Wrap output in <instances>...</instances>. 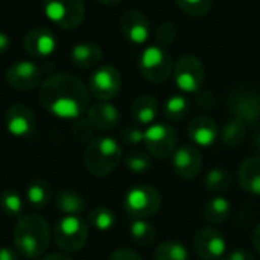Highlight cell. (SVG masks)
<instances>
[{
  "label": "cell",
  "mask_w": 260,
  "mask_h": 260,
  "mask_svg": "<svg viewBox=\"0 0 260 260\" xmlns=\"http://www.w3.org/2000/svg\"><path fill=\"white\" fill-rule=\"evenodd\" d=\"M42 106L57 118L77 119L89 106V92L84 83L68 72L46 78L40 87Z\"/></svg>",
  "instance_id": "6da1fadb"
},
{
  "label": "cell",
  "mask_w": 260,
  "mask_h": 260,
  "mask_svg": "<svg viewBox=\"0 0 260 260\" xmlns=\"http://www.w3.org/2000/svg\"><path fill=\"white\" fill-rule=\"evenodd\" d=\"M51 226L40 214H23L14 226V246L25 258H39L49 248Z\"/></svg>",
  "instance_id": "7a4b0ae2"
},
{
  "label": "cell",
  "mask_w": 260,
  "mask_h": 260,
  "mask_svg": "<svg viewBox=\"0 0 260 260\" xmlns=\"http://www.w3.org/2000/svg\"><path fill=\"white\" fill-rule=\"evenodd\" d=\"M122 159V149L110 137L93 138L84 150V166L92 176L104 178L110 175Z\"/></svg>",
  "instance_id": "3957f363"
},
{
  "label": "cell",
  "mask_w": 260,
  "mask_h": 260,
  "mask_svg": "<svg viewBox=\"0 0 260 260\" xmlns=\"http://www.w3.org/2000/svg\"><path fill=\"white\" fill-rule=\"evenodd\" d=\"M52 236L61 251L77 252L89 239V225L80 216H63L54 225Z\"/></svg>",
  "instance_id": "277c9868"
},
{
  "label": "cell",
  "mask_w": 260,
  "mask_h": 260,
  "mask_svg": "<svg viewBox=\"0 0 260 260\" xmlns=\"http://www.w3.org/2000/svg\"><path fill=\"white\" fill-rule=\"evenodd\" d=\"M124 210L135 219H146L156 214L162 205L161 193L147 184L135 185L130 188L122 201Z\"/></svg>",
  "instance_id": "5b68a950"
},
{
  "label": "cell",
  "mask_w": 260,
  "mask_h": 260,
  "mask_svg": "<svg viewBox=\"0 0 260 260\" xmlns=\"http://www.w3.org/2000/svg\"><path fill=\"white\" fill-rule=\"evenodd\" d=\"M45 16L61 29H75L84 20L83 0H43Z\"/></svg>",
  "instance_id": "8992f818"
},
{
  "label": "cell",
  "mask_w": 260,
  "mask_h": 260,
  "mask_svg": "<svg viewBox=\"0 0 260 260\" xmlns=\"http://www.w3.org/2000/svg\"><path fill=\"white\" fill-rule=\"evenodd\" d=\"M141 75L152 83H164L173 74L172 55L159 45H153L144 49L138 63Z\"/></svg>",
  "instance_id": "52a82bcc"
},
{
  "label": "cell",
  "mask_w": 260,
  "mask_h": 260,
  "mask_svg": "<svg viewBox=\"0 0 260 260\" xmlns=\"http://www.w3.org/2000/svg\"><path fill=\"white\" fill-rule=\"evenodd\" d=\"M144 144L155 158H170L178 149L176 130L166 122H153L144 130Z\"/></svg>",
  "instance_id": "ba28073f"
},
{
  "label": "cell",
  "mask_w": 260,
  "mask_h": 260,
  "mask_svg": "<svg viewBox=\"0 0 260 260\" xmlns=\"http://www.w3.org/2000/svg\"><path fill=\"white\" fill-rule=\"evenodd\" d=\"M205 78L202 61L194 55H182L173 69V80L179 90L185 93H198Z\"/></svg>",
  "instance_id": "9c48e42d"
},
{
  "label": "cell",
  "mask_w": 260,
  "mask_h": 260,
  "mask_svg": "<svg viewBox=\"0 0 260 260\" xmlns=\"http://www.w3.org/2000/svg\"><path fill=\"white\" fill-rule=\"evenodd\" d=\"M121 74L113 66H100L89 80V92L98 103H109L121 90Z\"/></svg>",
  "instance_id": "30bf717a"
},
{
  "label": "cell",
  "mask_w": 260,
  "mask_h": 260,
  "mask_svg": "<svg viewBox=\"0 0 260 260\" xmlns=\"http://www.w3.org/2000/svg\"><path fill=\"white\" fill-rule=\"evenodd\" d=\"M228 107L234 118L242 119L248 125L260 122V95L249 89H236L228 96Z\"/></svg>",
  "instance_id": "8fae6325"
},
{
  "label": "cell",
  "mask_w": 260,
  "mask_h": 260,
  "mask_svg": "<svg viewBox=\"0 0 260 260\" xmlns=\"http://www.w3.org/2000/svg\"><path fill=\"white\" fill-rule=\"evenodd\" d=\"M193 246L196 254L202 260H223L226 254L225 237L211 226H204L198 230L193 239Z\"/></svg>",
  "instance_id": "7c38bea8"
},
{
  "label": "cell",
  "mask_w": 260,
  "mask_h": 260,
  "mask_svg": "<svg viewBox=\"0 0 260 260\" xmlns=\"http://www.w3.org/2000/svg\"><path fill=\"white\" fill-rule=\"evenodd\" d=\"M42 78H43L42 68L28 60L13 63L5 74L7 83L16 90L34 89L42 83Z\"/></svg>",
  "instance_id": "4fadbf2b"
},
{
  "label": "cell",
  "mask_w": 260,
  "mask_h": 260,
  "mask_svg": "<svg viewBox=\"0 0 260 260\" xmlns=\"http://www.w3.org/2000/svg\"><path fill=\"white\" fill-rule=\"evenodd\" d=\"M122 37L132 45H144L150 37V22L146 14L138 10H127L119 19Z\"/></svg>",
  "instance_id": "5bb4252c"
},
{
  "label": "cell",
  "mask_w": 260,
  "mask_h": 260,
  "mask_svg": "<svg viewBox=\"0 0 260 260\" xmlns=\"http://www.w3.org/2000/svg\"><path fill=\"white\" fill-rule=\"evenodd\" d=\"M36 116L32 110L22 103H16L8 107L5 113V125L8 134L16 138H26L32 134Z\"/></svg>",
  "instance_id": "9a60e30c"
},
{
  "label": "cell",
  "mask_w": 260,
  "mask_h": 260,
  "mask_svg": "<svg viewBox=\"0 0 260 260\" xmlns=\"http://www.w3.org/2000/svg\"><path fill=\"white\" fill-rule=\"evenodd\" d=\"M25 51L36 58H45L55 52L57 37L48 28H34L26 32L23 39Z\"/></svg>",
  "instance_id": "2e32d148"
},
{
  "label": "cell",
  "mask_w": 260,
  "mask_h": 260,
  "mask_svg": "<svg viewBox=\"0 0 260 260\" xmlns=\"http://www.w3.org/2000/svg\"><path fill=\"white\" fill-rule=\"evenodd\" d=\"M202 155L196 146H181L173 153V169L178 176L193 179L202 172Z\"/></svg>",
  "instance_id": "e0dca14e"
},
{
  "label": "cell",
  "mask_w": 260,
  "mask_h": 260,
  "mask_svg": "<svg viewBox=\"0 0 260 260\" xmlns=\"http://www.w3.org/2000/svg\"><path fill=\"white\" fill-rule=\"evenodd\" d=\"M187 134L196 147H210L219 137V127L213 118L196 116L190 121Z\"/></svg>",
  "instance_id": "ac0fdd59"
},
{
  "label": "cell",
  "mask_w": 260,
  "mask_h": 260,
  "mask_svg": "<svg viewBox=\"0 0 260 260\" xmlns=\"http://www.w3.org/2000/svg\"><path fill=\"white\" fill-rule=\"evenodd\" d=\"M87 121L96 130H110L119 122V112L110 103H96L87 109Z\"/></svg>",
  "instance_id": "d6986e66"
},
{
  "label": "cell",
  "mask_w": 260,
  "mask_h": 260,
  "mask_svg": "<svg viewBox=\"0 0 260 260\" xmlns=\"http://www.w3.org/2000/svg\"><path fill=\"white\" fill-rule=\"evenodd\" d=\"M239 185L249 194L260 196V156L245 159L237 170Z\"/></svg>",
  "instance_id": "ffe728a7"
},
{
  "label": "cell",
  "mask_w": 260,
  "mask_h": 260,
  "mask_svg": "<svg viewBox=\"0 0 260 260\" xmlns=\"http://www.w3.org/2000/svg\"><path fill=\"white\" fill-rule=\"evenodd\" d=\"M103 58V51L96 43L83 42L72 48L71 60L80 69H92L100 64Z\"/></svg>",
  "instance_id": "44dd1931"
},
{
  "label": "cell",
  "mask_w": 260,
  "mask_h": 260,
  "mask_svg": "<svg viewBox=\"0 0 260 260\" xmlns=\"http://www.w3.org/2000/svg\"><path fill=\"white\" fill-rule=\"evenodd\" d=\"M134 119L140 125H152L158 115V101L153 95H141L132 104Z\"/></svg>",
  "instance_id": "7402d4cb"
},
{
  "label": "cell",
  "mask_w": 260,
  "mask_h": 260,
  "mask_svg": "<svg viewBox=\"0 0 260 260\" xmlns=\"http://www.w3.org/2000/svg\"><path fill=\"white\" fill-rule=\"evenodd\" d=\"M55 207L64 216H78L86 210V201L77 191L63 190L55 198Z\"/></svg>",
  "instance_id": "603a6c76"
},
{
  "label": "cell",
  "mask_w": 260,
  "mask_h": 260,
  "mask_svg": "<svg viewBox=\"0 0 260 260\" xmlns=\"http://www.w3.org/2000/svg\"><path fill=\"white\" fill-rule=\"evenodd\" d=\"M246 137V122H243L239 118H231L226 121V124L222 127V134H220V141L225 147L234 149L239 147Z\"/></svg>",
  "instance_id": "cb8c5ba5"
},
{
  "label": "cell",
  "mask_w": 260,
  "mask_h": 260,
  "mask_svg": "<svg viewBox=\"0 0 260 260\" xmlns=\"http://www.w3.org/2000/svg\"><path fill=\"white\" fill-rule=\"evenodd\" d=\"M128 234L132 237V240L141 248H149L156 240V228L146 219H135L130 223Z\"/></svg>",
  "instance_id": "d4e9b609"
},
{
  "label": "cell",
  "mask_w": 260,
  "mask_h": 260,
  "mask_svg": "<svg viewBox=\"0 0 260 260\" xmlns=\"http://www.w3.org/2000/svg\"><path fill=\"white\" fill-rule=\"evenodd\" d=\"M230 213H231V204L222 196H216V198H211L210 201H207V204L204 205V210H202L204 219L214 225L223 223L228 219Z\"/></svg>",
  "instance_id": "484cf974"
},
{
  "label": "cell",
  "mask_w": 260,
  "mask_h": 260,
  "mask_svg": "<svg viewBox=\"0 0 260 260\" xmlns=\"http://www.w3.org/2000/svg\"><path fill=\"white\" fill-rule=\"evenodd\" d=\"M52 198V185L46 179H34L26 188V199L34 208H43Z\"/></svg>",
  "instance_id": "4316f807"
},
{
  "label": "cell",
  "mask_w": 260,
  "mask_h": 260,
  "mask_svg": "<svg viewBox=\"0 0 260 260\" xmlns=\"http://www.w3.org/2000/svg\"><path fill=\"white\" fill-rule=\"evenodd\" d=\"M153 258L155 260H188V251L182 243L175 242V240H167L156 246Z\"/></svg>",
  "instance_id": "83f0119b"
},
{
  "label": "cell",
  "mask_w": 260,
  "mask_h": 260,
  "mask_svg": "<svg viewBox=\"0 0 260 260\" xmlns=\"http://www.w3.org/2000/svg\"><path fill=\"white\" fill-rule=\"evenodd\" d=\"M164 116L170 121H181L190 113V103L182 95H173L164 103Z\"/></svg>",
  "instance_id": "f1b7e54d"
},
{
  "label": "cell",
  "mask_w": 260,
  "mask_h": 260,
  "mask_svg": "<svg viewBox=\"0 0 260 260\" xmlns=\"http://www.w3.org/2000/svg\"><path fill=\"white\" fill-rule=\"evenodd\" d=\"M231 181L233 176L230 172L223 169H211L204 178V185L211 193H222L230 187Z\"/></svg>",
  "instance_id": "f546056e"
},
{
  "label": "cell",
  "mask_w": 260,
  "mask_h": 260,
  "mask_svg": "<svg viewBox=\"0 0 260 260\" xmlns=\"http://www.w3.org/2000/svg\"><path fill=\"white\" fill-rule=\"evenodd\" d=\"M124 164L130 172L137 173V175H143L152 169V159H150L149 153L144 150L128 152L124 158Z\"/></svg>",
  "instance_id": "4dcf8cb0"
},
{
  "label": "cell",
  "mask_w": 260,
  "mask_h": 260,
  "mask_svg": "<svg viewBox=\"0 0 260 260\" xmlns=\"http://www.w3.org/2000/svg\"><path fill=\"white\" fill-rule=\"evenodd\" d=\"M87 219H89V223L98 231H109L115 225V214L107 207H96L90 210Z\"/></svg>",
  "instance_id": "1f68e13d"
},
{
  "label": "cell",
  "mask_w": 260,
  "mask_h": 260,
  "mask_svg": "<svg viewBox=\"0 0 260 260\" xmlns=\"http://www.w3.org/2000/svg\"><path fill=\"white\" fill-rule=\"evenodd\" d=\"M0 208L8 216H20L23 211V199L16 190H5L0 193Z\"/></svg>",
  "instance_id": "d6a6232c"
},
{
  "label": "cell",
  "mask_w": 260,
  "mask_h": 260,
  "mask_svg": "<svg viewBox=\"0 0 260 260\" xmlns=\"http://www.w3.org/2000/svg\"><path fill=\"white\" fill-rule=\"evenodd\" d=\"M179 10L191 17H202L211 11L213 0H175Z\"/></svg>",
  "instance_id": "836d02e7"
},
{
  "label": "cell",
  "mask_w": 260,
  "mask_h": 260,
  "mask_svg": "<svg viewBox=\"0 0 260 260\" xmlns=\"http://www.w3.org/2000/svg\"><path fill=\"white\" fill-rule=\"evenodd\" d=\"M178 37V28L175 23L172 22H162L159 26H158V31H156V42L159 46H170L175 43Z\"/></svg>",
  "instance_id": "e575fe53"
},
{
  "label": "cell",
  "mask_w": 260,
  "mask_h": 260,
  "mask_svg": "<svg viewBox=\"0 0 260 260\" xmlns=\"http://www.w3.org/2000/svg\"><path fill=\"white\" fill-rule=\"evenodd\" d=\"M121 141L127 146H138L144 143V130H141L138 125H125L119 132Z\"/></svg>",
  "instance_id": "d590c367"
},
{
  "label": "cell",
  "mask_w": 260,
  "mask_h": 260,
  "mask_svg": "<svg viewBox=\"0 0 260 260\" xmlns=\"http://www.w3.org/2000/svg\"><path fill=\"white\" fill-rule=\"evenodd\" d=\"M72 130H74V137L78 141H86V140H89L92 137L93 127L90 125L89 121H78V122H75Z\"/></svg>",
  "instance_id": "8d00e7d4"
},
{
  "label": "cell",
  "mask_w": 260,
  "mask_h": 260,
  "mask_svg": "<svg viewBox=\"0 0 260 260\" xmlns=\"http://www.w3.org/2000/svg\"><path fill=\"white\" fill-rule=\"evenodd\" d=\"M109 260H143V257L132 251V249H127V248H119L116 251L112 252L110 258Z\"/></svg>",
  "instance_id": "74e56055"
},
{
  "label": "cell",
  "mask_w": 260,
  "mask_h": 260,
  "mask_svg": "<svg viewBox=\"0 0 260 260\" xmlns=\"http://www.w3.org/2000/svg\"><path fill=\"white\" fill-rule=\"evenodd\" d=\"M19 258H20V252L17 251V248L13 246L0 248V260H19Z\"/></svg>",
  "instance_id": "f35d334b"
},
{
  "label": "cell",
  "mask_w": 260,
  "mask_h": 260,
  "mask_svg": "<svg viewBox=\"0 0 260 260\" xmlns=\"http://www.w3.org/2000/svg\"><path fill=\"white\" fill-rule=\"evenodd\" d=\"M199 106L202 109H210L214 106L216 100H214V95L211 92H199Z\"/></svg>",
  "instance_id": "ab89813d"
},
{
  "label": "cell",
  "mask_w": 260,
  "mask_h": 260,
  "mask_svg": "<svg viewBox=\"0 0 260 260\" xmlns=\"http://www.w3.org/2000/svg\"><path fill=\"white\" fill-rule=\"evenodd\" d=\"M223 260H252V255L246 249H234Z\"/></svg>",
  "instance_id": "60d3db41"
},
{
  "label": "cell",
  "mask_w": 260,
  "mask_h": 260,
  "mask_svg": "<svg viewBox=\"0 0 260 260\" xmlns=\"http://www.w3.org/2000/svg\"><path fill=\"white\" fill-rule=\"evenodd\" d=\"M11 46V39L4 32V31H0V55H4Z\"/></svg>",
  "instance_id": "b9f144b4"
},
{
  "label": "cell",
  "mask_w": 260,
  "mask_h": 260,
  "mask_svg": "<svg viewBox=\"0 0 260 260\" xmlns=\"http://www.w3.org/2000/svg\"><path fill=\"white\" fill-rule=\"evenodd\" d=\"M251 242H252V246L255 248V251H258V254H260V223L254 228V231L251 234Z\"/></svg>",
  "instance_id": "7bdbcfd3"
},
{
  "label": "cell",
  "mask_w": 260,
  "mask_h": 260,
  "mask_svg": "<svg viewBox=\"0 0 260 260\" xmlns=\"http://www.w3.org/2000/svg\"><path fill=\"white\" fill-rule=\"evenodd\" d=\"M42 260H72L69 255H66V254H60V252H52V254H48V255H45Z\"/></svg>",
  "instance_id": "ee69618b"
},
{
  "label": "cell",
  "mask_w": 260,
  "mask_h": 260,
  "mask_svg": "<svg viewBox=\"0 0 260 260\" xmlns=\"http://www.w3.org/2000/svg\"><path fill=\"white\" fill-rule=\"evenodd\" d=\"M252 146H254V149L260 153V130L255 134V137H254V140H252Z\"/></svg>",
  "instance_id": "f6af8a7d"
},
{
  "label": "cell",
  "mask_w": 260,
  "mask_h": 260,
  "mask_svg": "<svg viewBox=\"0 0 260 260\" xmlns=\"http://www.w3.org/2000/svg\"><path fill=\"white\" fill-rule=\"evenodd\" d=\"M98 2L103 5H118L119 2H122V0H98Z\"/></svg>",
  "instance_id": "bcb514c9"
}]
</instances>
